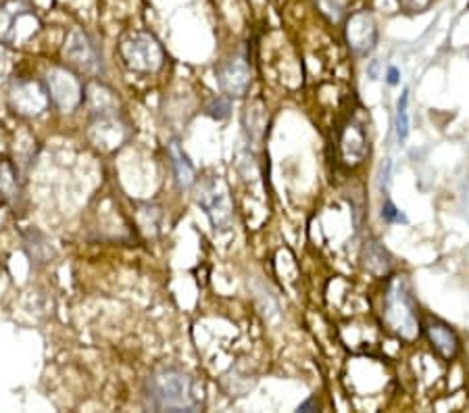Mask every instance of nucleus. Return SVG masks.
Instances as JSON below:
<instances>
[{"label":"nucleus","instance_id":"17","mask_svg":"<svg viewBox=\"0 0 469 413\" xmlns=\"http://www.w3.org/2000/svg\"><path fill=\"white\" fill-rule=\"evenodd\" d=\"M88 103H90L92 113H103V111L117 109L113 92L109 88H105L103 84H96V82L88 86Z\"/></svg>","mask_w":469,"mask_h":413},{"label":"nucleus","instance_id":"25","mask_svg":"<svg viewBox=\"0 0 469 413\" xmlns=\"http://www.w3.org/2000/svg\"><path fill=\"white\" fill-rule=\"evenodd\" d=\"M298 411H317L315 399H309V401H304L302 405H298Z\"/></svg>","mask_w":469,"mask_h":413},{"label":"nucleus","instance_id":"3","mask_svg":"<svg viewBox=\"0 0 469 413\" xmlns=\"http://www.w3.org/2000/svg\"><path fill=\"white\" fill-rule=\"evenodd\" d=\"M123 65L138 74H156L165 63L161 42L148 32H132L119 44Z\"/></svg>","mask_w":469,"mask_h":413},{"label":"nucleus","instance_id":"8","mask_svg":"<svg viewBox=\"0 0 469 413\" xmlns=\"http://www.w3.org/2000/svg\"><path fill=\"white\" fill-rule=\"evenodd\" d=\"M46 88H48V94H50L52 103L65 113L77 109L84 100V90H82L80 80H77L75 74L69 72V69H65V67L48 69Z\"/></svg>","mask_w":469,"mask_h":413},{"label":"nucleus","instance_id":"20","mask_svg":"<svg viewBox=\"0 0 469 413\" xmlns=\"http://www.w3.org/2000/svg\"><path fill=\"white\" fill-rule=\"evenodd\" d=\"M317 7L330 21H340L346 15L348 0H317Z\"/></svg>","mask_w":469,"mask_h":413},{"label":"nucleus","instance_id":"2","mask_svg":"<svg viewBox=\"0 0 469 413\" xmlns=\"http://www.w3.org/2000/svg\"><path fill=\"white\" fill-rule=\"evenodd\" d=\"M384 324L395 336L403 340H415L419 336L417 303L405 280H395L388 286L384 299Z\"/></svg>","mask_w":469,"mask_h":413},{"label":"nucleus","instance_id":"22","mask_svg":"<svg viewBox=\"0 0 469 413\" xmlns=\"http://www.w3.org/2000/svg\"><path fill=\"white\" fill-rule=\"evenodd\" d=\"M207 113H209L211 117H215V119H225V117L229 115V103H227L225 98H215V100L209 105Z\"/></svg>","mask_w":469,"mask_h":413},{"label":"nucleus","instance_id":"16","mask_svg":"<svg viewBox=\"0 0 469 413\" xmlns=\"http://www.w3.org/2000/svg\"><path fill=\"white\" fill-rule=\"evenodd\" d=\"M169 157H171V165H174L178 184L182 188H190L194 184V180H196L194 178V167H192V163L188 161V157L184 155V151L180 149L178 142L169 145Z\"/></svg>","mask_w":469,"mask_h":413},{"label":"nucleus","instance_id":"4","mask_svg":"<svg viewBox=\"0 0 469 413\" xmlns=\"http://www.w3.org/2000/svg\"><path fill=\"white\" fill-rule=\"evenodd\" d=\"M40 32V19L21 0H7L0 7V40L23 46Z\"/></svg>","mask_w":469,"mask_h":413},{"label":"nucleus","instance_id":"5","mask_svg":"<svg viewBox=\"0 0 469 413\" xmlns=\"http://www.w3.org/2000/svg\"><path fill=\"white\" fill-rule=\"evenodd\" d=\"M196 202L205 209L215 230H229L233 222L231 198L219 176L202 178L196 188Z\"/></svg>","mask_w":469,"mask_h":413},{"label":"nucleus","instance_id":"13","mask_svg":"<svg viewBox=\"0 0 469 413\" xmlns=\"http://www.w3.org/2000/svg\"><path fill=\"white\" fill-rule=\"evenodd\" d=\"M338 151H340V159L346 165H359L365 159V155H367V136H365L361 125L348 123L340 131Z\"/></svg>","mask_w":469,"mask_h":413},{"label":"nucleus","instance_id":"19","mask_svg":"<svg viewBox=\"0 0 469 413\" xmlns=\"http://www.w3.org/2000/svg\"><path fill=\"white\" fill-rule=\"evenodd\" d=\"M407 105H409V90H403L401 98H399V107H397V138L399 142H405L409 136V113H407Z\"/></svg>","mask_w":469,"mask_h":413},{"label":"nucleus","instance_id":"21","mask_svg":"<svg viewBox=\"0 0 469 413\" xmlns=\"http://www.w3.org/2000/svg\"><path fill=\"white\" fill-rule=\"evenodd\" d=\"M434 0H399V5L403 11L411 13V15H419V13H426L430 7H432Z\"/></svg>","mask_w":469,"mask_h":413},{"label":"nucleus","instance_id":"12","mask_svg":"<svg viewBox=\"0 0 469 413\" xmlns=\"http://www.w3.org/2000/svg\"><path fill=\"white\" fill-rule=\"evenodd\" d=\"M424 328H426V336H428V340L432 344V349L442 359L452 361L459 355V351H461V340H459L457 332L448 324H444L440 319H428V324Z\"/></svg>","mask_w":469,"mask_h":413},{"label":"nucleus","instance_id":"14","mask_svg":"<svg viewBox=\"0 0 469 413\" xmlns=\"http://www.w3.org/2000/svg\"><path fill=\"white\" fill-rule=\"evenodd\" d=\"M363 267L371 271L377 278H384L390 271H393V257L384 248L379 242H367L363 248Z\"/></svg>","mask_w":469,"mask_h":413},{"label":"nucleus","instance_id":"1","mask_svg":"<svg viewBox=\"0 0 469 413\" xmlns=\"http://www.w3.org/2000/svg\"><path fill=\"white\" fill-rule=\"evenodd\" d=\"M144 396L154 411H196L202 405V386L188 372L169 366L146 378Z\"/></svg>","mask_w":469,"mask_h":413},{"label":"nucleus","instance_id":"7","mask_svg":"<svg viewBox=\"0 0 469 413\" xmlns=\"http://www.w3.org/2000/svg\"><path fill=\"white\" fill-rule=\"evenodd\" d=\"M127 125L123 123V119L119 117L117 109L111 111H103V113H92V121H90V142L103 151V153H113L117 149L123 147V142L127 140Z\"/></svg>","mask_w":469,"mask_h":413},{"label":"nucleus","instance_id":"10","mask_svg":"<svg viewBox=\"0 0 469 413\" xmlns=\"http://www.w3.org/2000/svg\"><path fill=\"white\" fill-rule=\"evenodd\" d=\"M344 38L353 54L367 56L377 46V23L369 11H357L344 21Z\"/></svg>","mask_w":469,"mask_h":413},{"label":"nucleus","instance_id":"15","mask_svg":"<svg viewBox=\"0 0 469 413\" xmlns=\"http://www.w3.org/2000/svg\"><path fill=\"white\" fill-rule=\"evenodd\" d=\"M0 198L5 202L19 198V176L9 159H0Z\"/></svg>","mask_w":469,"mask_h":413},{"label":"nucleus","instance_id":"6","mask_svg":"<svg viewBox=\"0 0 469 413\" xmlns=\"http://www.w3.org/2000/svg\"><path fill=\"white\" fill-rule=\"evenodd\" d=\"M63 59L75 67L80 69L84 74L96 76L103 72V56L94 44V40L82 30V28H73L65 40L63 46Z\"/></svg>","mask_w":469,"mask_h":413},{"label":"nucleus","instance_id":"18","mask_svg":"<svg viewBox=\"0 0 469 413\" xmlns=\"http://www.w3.org/2000/svg\"><path fill=\"white\" fill-rule=\"evenodd\" d=\"M23 242H25L28 253H30L34 259H38L40 263L48 261V257H46V253H42V248H44V251H48V253H54V251H52V246H50V242H48V238H46L42 232H38L36 228H32V230L23 232Z\"/></svg>","mask_w":469,"mask_h":413},{"label":"nucleus","instance_id":"11","mask_svg":"<svg viewBox=\"0 0 469 413\" xmlns=\"http://www.w3.org/2000/svg\"><path fill=\"white\" fill-rule=\"evenodd\" d=\"M251 65L244 56H233L223 61L217 67V82L219 88L227 94V96H244L251 88Z\"/></svg>","mask_w":469,"mask_h":413},{"label":"nucleus","instance_id":"23","mask_svg":"<svg viewBox=\"0 0 469 413\" xmlns=\"http://www.w3.org/2000/svg\"><path fill=\"white\" fill-rule=\"evenodd\" d=\"M382 218H384L386 222H390V224H393V222H407V220L403 218V213L393 204V200H386V202H384Z\"/></svg>","mask_w":469,"mask_h":413},{"label":"nucleus","instance_id":"9","mask_svg":"<svg viewBox=\"0 0 469 413\" xmlns=\"http://www.w3.org/2000/svg\"><path fill=\"white\" fill-rule=\"evenodd\" d=\"M50 103L48 88L36 80H15L9 88V105L17 115L38 117Z\"/></svg>","mask_w":469,"mask_h":413},{"label":"nucleus","instance_id":"24","mask_svg":"<svg viewBox=\"0 0 469 413\" xmlns=\"http://www.w3.org/2000/svg\"><path fill=\"white\" fill-rule=\"evenodd\" d=\"M388 84H399V69L397 67H390L388 69Z\"/></svg>","mask_w":469,"mask_h":413}]
</instances>
